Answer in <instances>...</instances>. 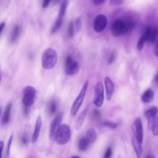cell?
Returning a JSON list of instances; mask_svg holds the SVG:
<instances>
[{
    "instance_id": "obj_1",
    "label": "cell",
    "mask_w": 158,
    "mask_h": 158,
    "mask_svg": "<svg viewBox=\"0 0 158 158\" xmlns=\"http://www.w3.org/2000/svg\"><path fill=\"white\" fill-rule=\"evenodd\" d=\"M57 61V54L55 49L52 48L46 49L42 55V66L46 70H50L54 67Z\"/></svg>"
},
{
    "instance_id": "obj_2",
    "label": "cell",
    "mask_w": 158,
    "mask_h": 158,
    "mask_svg": "<svg viewBox=\"0 0 158 158\" xmlns=\"http://www.w3.org/2000/svg\"><path fill=\"white\" fill-rule=\"evenodd\" d=\"M71 138V131L69 126L67 124L63 123L60 125L56 136L54 141L60 145L65 144Z\"/></svg>"
},
{
    "instance_id": "obj_3",
    "label": "cell",
    "mask_w": 158,
    "mask_h": 158,
    "mask_svg": "<svg viewBox=\"0 0 158 158\" xmlns=\"http://www.w3.org/2000/svg\"><path fill=\"white\" fill-rule=\"evenodd\" d=\"M88 81H86L85 83H84L81 91H80L78 95L77 96V98L75 99V100L74 101L71 109H70V114L72 115H76V114L78 112L79 109L80 108L83 101L84 100L87 89H88Z\"/></svg>"
},
{
    "instance_id": "obj_4",
    "label": "cell",
    "mask_w": 158,
    "mask_h": 158,
    "mask_svg": "<svg viewBox=\"0 0 158 158\" xmlns=\"http://www.w3.org/2000/svg\"><path fill=\"white\" fill-rule=\"evenodd\" d=\"M36 94L35 88L31 86H27L23 89L22 102L24 106L29 107L34 104Z\"/></svg>"
},
{
    "instance_id": "obj_5",
    "label": "cell",
    "mask_w": 158,
    "mask_h": 158,
    "mask_svg": "<svg viewBox=\"0 0 158 158\" xmlns=\"http://www.w3.org/2000/svg\"><path fill=\"white\" fill-rule=\"evenodd\" d=\"M79 64L72 56H68L65 61V72L67 75H72L78 72Z\"/></svg>"
},
{
    "instance_id": "obj_6",
    "label": "cell",
    "mask_w": 158,
    "mask_h": 158,
    "mask_svg": "<svg viewBox=\"0 0 158 158\" xmlns=\"http://www.w3.org/2000/svg\"><path fill=\"white\" fill-rule=\"evenodd\" d=\"M104 99V96L103 85L101 81H98L96 83L95 86L93 104L97 107H100L103 104Z\"/></svg>"
},
{
    "instance_id": "obj_7",
    "label": "cell",
    "mask_w": 158,
    "mask_h": 158,
    "mask_svg": "<svg viewBox=\"0 0 158 158\" xmlns=\"http://www.w3.org/2000/svg\"><path fill=\"white\" fill-rule=\"evenodd\" d=\"M131 130L134 137L140 143H142L143 140V128L141 120L139 118H136L132 124Z\"/></svg>"
},
{
    "instance_id": "obj_8",
    "label": "cell",
    "mask_w": 158,
    "mask_h": 158,
    "mask_svg": "<svg viewBox=\"0 0 158 158\" xmlns=\"http://www.w3.org/2000/svg\"><path fill=\"white\" fill-rule=\"evenodd\" d=\"M111 32L114 36H119L126 34L125 20L118 19L114 20L111 27Z\"/></svg>"
},
{
    "instance_id": "obj_9",
    "label": "cell",
    "mask_w": 158,
    "mask_h": 158,
    "mask_svg": "<svg viewBox=\"0 0 158 158\" xmlns=\"http://www.w3.org/2000/svg\"><path fill=\"white\" fill-rule=\"evenodd\" d=\"M62 118V114L59 113L52 120L50 125V131H49V138L52 141H54L56 133L60 125V122Z\"/></svg>"
},
{
    "instance_id": "obj_10",
    "label": "cell",
    "mask_w": 158,
    "mask_h": 158,
    "mask_svg": "<svg viewBox=\"0 0 158 158\" xmlns=\"http://www.w3.org/2000/svg\"><path fill=\"white\" fill-rule=\"evenodd\" d=\"M107 18L104 14H99L96 16L93 23V28L96 32L102 31L107 26Z\"/></svg>"
},
{
    "instance_id": "obj_11",
    "label": "cell",
    "mask_w": 158,
    "mask_h": 158,
    "mask_svg": "<svg viewBox=\"0 0 158 158\" xmlns=\"http://www.w3.org/2000/svg\"><path fill=\"white\" fill-rule=\"evenodd\" d=\"M146 41L149 43L154 42L158 37V28L155 26L148 27L143 33Z\"/></svg>"
},
{
    "instance_id": "obj_12",
    "label": "cell",
    "mask_w": 158,
    "mask_h": 158,
    "mask_svg": "<svg viewBox=\"0 0 158 158\" xmlns=\"http://www.w3.org/2000/svg\"><path fill=\"white\" fill-rule=\"evenodd\" d=\"M104 85H105V89H106V99L107 101H110L112 98V94L114 91V83L109 77H106L104 78Z\"/></svg>"
},
{
    "instance_id": "obj_13",
    "label": "cell",
    "mask_w": 158,
    "mask_h": 158,
    "mask_svg": "<svg viewBox=\"0 0 158 158\" xmlns=\"http://www.w3.org/2000/svg\"><path fill=\"white\" fill-rule=\"evenodd\" d=\"M41 124H42V120L40 115H39L36 119V122L35 126V129L33 130L32 136H31V142L33 143H35L38 140V138L40 135L41 128Z\"/></svg>"
},
{
    "instance_id": "obj_14",
    "label": "cell",
    "mask_w": 158,
    "mask_h": 158,
    "mask_svg": "<svg viewBox=\"0 0 158 158\" xmlns=\"http://www.w3.org/2000/svg\"><path fill=\"white\" fill-rule=\"evenodd\" d=\"M131 144H132L133 149L136 152L137 158H141L142 153H143L141 143H140L134 136H133L131 138Z\"/></svg>"
},
{
    "instance_id": "obj_15",
    "label": "cell",
    "mask_w": 158,
    "mask_h": 158,
    "mask_svg": "<svg viewBox=\"0 0 158 158\" xmlns=\"http://www.w3.org/2000/svg\"><path fill=\"white\" fill-rule=\"evenodd\" d=\"M12 103H9L4 110L3 116L1 120V122L2 124H7L10 118V113H11V110H12Z\"/></svg>"
},
{
    "instance_id": "obj_16",
    "label": "cell",
    "mask_w": 158,
    "mask_h": 158,
    "mask_svg": "<svg viewBox=\"0 0 158 158\" xmlns=\"http://www.w3.org/2000/svg\"><path fill=\"white\" fill-rule=\"evenodd\" d=\"M154 97V93L151 89H146L142 95V101L146 103H151L152 102Z\"/></svg>"
},
{
    "instance_id": "obj_17",
    "label": "cell",
    "mask_w": 158,
    "mask_h": 158,
    "mask_svg": "<svg viewBox=\"0 0 158 158\" xmlns=\"http://www.w3.org/2000/svg\"><path fill=\"white\" fill-rule=\"evenodd\" d=\"M20 34V27L19 25H15L13 28L10 33V41L14 43L19 38Z\"/></svg>"
},
{
    "instance_id": "obj_18",
    "label": "cell",
    "mask_w": 158,
    "mask_h": 158,
    "mask_svg": "<svg viewBox=\"0 0 158 158\" xmlns=\"http://www.w3.org/2000/svg\"><path fill=\"white\" fill-rule=\"evenodd\" d=\"M85 137L86 138V139H88L89 143L90 144H92V143H94L95 141L96 140L97 135H96L95 130L93 128H90L88 130V131L85 135Z\"/></svg>"
},
{
    "instance_id": "obj_19",
    "label": "cell",
    "mask_w": 158,
    "mask_h": 158,
    "mask_svg": "<svg viewBox=\"0 0 158 158\" xmlns=\"http://www.w3.org/2000/svg\"><path fill=\"white\" fill-rule=\"evenodd\" d=\"M88 107L82 111V112L80 114V115H79V117H78V118L77 119V121L76 122V126H75L76 129H79L81 127V125H82V124L83 123V121L85 120V116H86V115L87 114V112H88Z\"/></svg>"
},
{
    "instance_id": "obj_20",
    "label": "cell",
    "mask_w": 158,
    "mask_h": 158,
    "mask_svg": "<svg viewBox=\"0 0 158 158\" xmlns=\"http://www.w3.org/2000/svg\"><path fill=\"white\" fill-rule=\"evenodd\" d=\"M89 144H90V143H89V141H88L86 138L85 136H84L79 140L78 148L80 151H86L88 148Z\"/></svg>"
},
{
    "instance_id": "obj_21",
    "label": "cell",
    "mask_w": 158,
    "mask_h": 158,
    "mask_svg": "<svg viewBox=\"0 0 158 158\" xmlns=\"http://www.w3.org/2000/svg\"><path fill=\"white\" fill-rule=\"evenodd\" d=\"M57 110V102L56 100H52L49 102L48 106V110L50 115H54Z\"/></svg>"
},
{
    "instance_id": "obj_22",
    "label": "cell",
    "mask_w": 158,
    "mask_h": 158,
    "mask_svg": "<svg viewBox=\"0 0 158 158\" xmlns=\"http://www.w3.org/2000/svg\"><path fill=\"white\" fill-rule=\"evenodd\" d=\"M62 21H63V18L57 17V19H56V22H54V25H52V27L51 29V33H56L60 28V27L62 24Z\"/></svg>"
},
{
    "instance_id": "obj_23",
    "label": "cell",
    "mask_w": 158,
    "mask_h": 158,
    "mask_svg": "<svg viewBox=\"0 0 158 158\" xmlns=\"http://www.w3.org/2000/svg\"><path fill=\"white\" fill-rule=\"evenodd\" d=\"M67 5H68V1L67 0H64L62 2V3L60 4L59 12L58 17L64 18V15L65 14V12H66V10H67Z\"/></svg>"
},
{
    "instance_id": "obj_24",
    "label": "cell",
    "mask_w": 158,
    "mask_h": 158,
    "mask_svg": "<svg viewBox=\"0 0 158 158\" xmlns=\"http://www.w3.org/2000/svg\"><path fill=\"white\" fill-rule=\"evenodd\" d=\"M157 113V108L156 107H152L149 108L145 112V116L147 118L151 117H156V114Z\"/></svg>"
},
{
    "instance_id": "obj_25",
    "label": "cell",
    "mask_w": 158,
    "mask_h": 158,
    "mask_svg": "<svg viewBox=\"0 0 158 158\" xmlns=\"http://www.w3.org/2000/svg\"><path fill=\"white\" fill-rule=\"evenodd\" d=\"M67 33L69 37L72 38L75 35V26L73 22H70L69 23L68 28H67Z\"/></svg>"
},
{
    "instance_id": "obj_26",
    "label": "cell",
    "mask_w": 158,
    "mask_h": 158,
    "mask_svg": "<svg viewBox=\"0 0 158 158\" xmlns=\"http://www.w3.org/2000/svg\"><path fill=\"white\" fill-rule=\"evenodd\" d=\"M146 38H145V36H144V35L143 34L142 36H141V38H139L138 42V44H137V49L138 51H141L144 47V43L146 42Z\"/></svg>"
},
{
    "instance_id": "obj_27",
    "label": "cell",
    "mask_w": 158,
    "mask_h": 158,
    "mask_svg": "<svg viewBox=\"0 0 158 158\" xmlns=\"http://www.w3.org/2000/svg\"><path fill=\"white\" fill-rule=\"evenodd\" d=\"M91 115H92L93 120L96 122L99 121L101 120V114L98 109H93Z\"/></svg>"
},
{
    "instance_id": "obj_28",
    "label": "cell",
    "mask_w": 158,
    "mask_h": 158,
    "mask_svg": "<svg viewBox=\"0 0 158 158\" xmlns=\"http://www.w3.org/2000/svg\"><path fill=\"white\" fill-rule=\"evenodd\" d=\"M104 126L107 127L111 129H115L118 127V124L117 123H115V122H104L102 123Z\"/></svg>"
},
{
    "instance_id": "obj_29",
    "label": "cell",
    "mask_w": 158,
    "mask_h": 158,
    "mask_svg": "<svg viewBox=\"0 0 158 158\" xmlns=\"http://www.w3.org/2000/svg\"><path fill=\"white\" fill-rule=\"evenodd\" d=\"M20 142H21V144L24 145V146H26L29 143V137L27 135V134H23L20 136Z\"/></svg>"
},
{
    "instance_id": "obj_30",
    "label": "cell",
    "mask_w": 158,
    "mask_h": 158,
    "mask_svg": "<svg viewBox=\"0 0 158 158\" xmlns=\"http://www.w3.org/2000/svg\"><path fill=\"white\" fill-rule=\"evenodd\" d=\"M74 26L77 31H79L81 28V20L80 17H77L74 22Z\"/></svg>"
},
{
    "instance_id": "obj_31",
    "label": "cell",
    "mask_w": 158,
    "mask_h": 158,
    "mask_svg": "<svg viewBox=\"0 0 158 158\" xmlns=\"http://www.w3.org/2000/svg\"><path fill=\"white\" fill-rule=\"evenodd\" d=\"M112 149L111 147H108L104 154V158H112Z\"/></svg>"
},
{
    "instance_id": "obj_32",
    "label": "cell",
    "mask_w": 158,
    "mask_h": 158,
    "mask_svg": "<svg viewBox=\"0 0 158 158\" xmlns=\"http://www.w3.org/2000/svg\"><path fill=\"white\" fill-rule=\"evenodd\" d=\"M152 133L154 135H155V136L158 135V117H157V118H156L155 123L152 127Z\"/></svg>"
},
{
    "instance_id": "obj_33",
    "label": "cell",
    "mask_w": 158,
    "mask_h": 158,
    "mask_svg": "<svg viewBox=\"0 0 158 158\" xmlns=\"http://www.w3.org/2000/svg\"><path fill=\"white\" fill-rule=\"evenodd\" d=\"M116 56H117V53H116V52H115V51H112V53H111V54H110V57H109V58L108 63H109V64H112V63L115 61V59H116Z\"/></svg>"
},
{
    "instance_id": "obj_34",
    "label": "cell",
    "mask_w": 158,
    "mask_h": 158,
    "mask_svg": "<svg viewBox=\"0 0 158 158\" xmlns=\"http://www.w3.org/2000/svg\"><path fill=\"white\" fill-rule=\"evenodd\" d=\"M12 138H13V135H11L9 137V141H8V143H7V155H9V152H10V146H11Z\"/></svg>"
},
{
    "instance_id": "obj_35",
    "label": "cell",
    "mask_w": 158,
    "mask_h": 158,
    "mask_svg": "<svg viewBox=\"0 0 158 158\" xmlns=\"http://www.w3.org/2000/svg\"><path fill=\"white\" fill-rule=\"evenodd\" d=\"M124 0H109V2L112 5H120L123 2Z\"/></svg>"
},
{
    "instance_id": "obj_36",
    "label": "cell",
    "mask_w": 158,
    "mask_h": 158,
    "mask_svg": "<svg viewBox=\"0 0 158 158\" xmlns=\"http://www.w3.org/2000/svg\"><path fill=\"white\" fill-rule=\"evenodd\" d=\"M51 0H43L42 2V6L43 8H46L48 6V5L50 3Z\"/></svg>"
},
{
    "instance_id": "obj_37",
    "label": "cell",
    "mask_w": 158,
    "mask_h": 158,
    "mask_svg": "<svg viewBox=\"0 0 158 158\" xmlns=\"http://www.w3.org/2000/svg\"><path fill=\"white\" fill-rule=\"evenodd\" d=\"M154 54H155V56L158 57V39L157 40L156 43L155 48H154Z\"/></svg>"
},
{
    "instance_id": "obj_38",
    "label": "cell",
    "mask_w": 158,
    "mask_h": 158,
    "mask_svg": "<svg viewBox=\"0 0 158 158\" xmlns=\"http://www.w3.org/2000/svg\"><path fill=\"white\" fill-rule=\"evenodd\" d=\"M4 148V143L0 141V158H2V152Z\"/></svg>"
},
{
    "instance_id": "obj_39",
    "label": "cell",
    "mask_w": 158,
    "mask_h": 158,
    "mask_svg": "<svg viewBox=\"0 0 158 158\" xmlns=\"http://www.w3.org/2000/svg\"><path fill=\"white\" fill-rule=\"evenodd\" d=\"M105 0H93V3L95 5H99L101 4H102Z\"/></svg>"
},
{
    "instance_id": "obj_40",
    "label": "cell",
    "mask_w": 158,
    "mask_h": 158,
    "mask_svg": "<svg viewBox=\"0 0 158 158\" xmlns=\"http://www.w3.org/2000/svg\"><path fill=\"white\" fill-rule=\"evenodd\" d=\"M5 25H6V24H5V22H2V23H0V35H1V33H2L3 29H4V27H5Z\"/></svg>"
},
{
    "instance_id": "obj_41",
    "label": "cell",
    "mask_w": 158,
    "mask_h": 158,
    "mask_svg": "<svg viewBox=\"0 0 158 158\" xmlns=\"http://www.w3.org/2000/svg\"><path fill=\"white\" fill-rule=\"evenodd\" d=\"M154 81L155 84L158 85V73H157V75L155 76L154 79Z\"/></svg>"
},
{
    "instance_id": "obj_42",
    "label": "cell",
    "mask_w": 158,
    "mask_h": 158,
    "mask_svg": "<svg viewBox=\"0 0 158 158\" xmlns=\"http://www.w3.org/2000/svg\"><path fill=\"white\" fill-rule=\"evenodd\" d=\"M146 158H155V157H154V156L151 155V154H148V155L146 157Z\"/></svg>"
},
{
    "instance_id": "obj_43",
    "label": "cell",
    "mask_w": 158,
    "mask_h": 158,
    "mask_svg": "<svg viewBox=\"0 0 158 158\" xmlns=\"http://www.w3.org/2000/svg\"><path fill=\"white\" fill-rule=\"evenodd\" d=\"M70 158H81V157L80 156H74L71 157Z\"/></svg>"
},
{
    "instance_id": "obj_44",
    "label": "cell",
    "mask_w": 158,
    "mask_h": 158,
    "mask_svg": "<svg viewBox=\"0 0 158 158\" xmlns=\"http://www.w3.org/2000/svg\"><path fill=\"white\" fill-rule=\"evenodd\" d=\"M1 107H0V115H1Z\"/></svg>"
},
{
    "instance_id": "obj_45",
    "label": "cell",
    "mask_w": 158,
    "mask_h": 158,
    "mask_svg": "<svg viewBox=\"0 0 158 158\" xmlns=\"http://www.w3.org/2000/svg\"><path fill=\"white\" fill-rule=\"evenodd\" d=\"M1 73H0V81H1Z\"/></svg>"
}]
</instances>
